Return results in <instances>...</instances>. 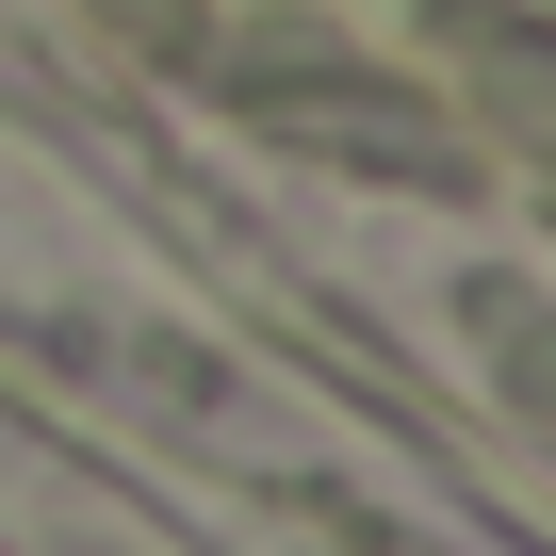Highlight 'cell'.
I'll use <instances>...</instances> for the list:
<instances>
[{
    "label": "cell",
    "mask_w": 556,
    "mask_h": 556,
    "mask_svg": "<svg viewBox=\"0 0 556 556\" xmlns=\"http://www.w3.org/2000/svg\"><path fill=\"white\" fill-rule=\"evenodd\" d=\"M475 17V115L556 180V34H523V17H491V0H458Z\"/></svg>",
    "instance_id": "6da1fadb"
},
{
    "label": "cell",
    "mask_w": 556,
    "mask_h": 556,
    "mask_svg": "<svg viewBox=\"0 0 556 556\" xmlns=\"http://www.w3.org/2000/svg\"><path fill=\"white\" fill-rule=\"evenodd\" d=\"M99 17H131V34H180V17H197V0H99Z\"/></svg>",
    "instance_id": "7a4b0ae2"
}]
</instances>
